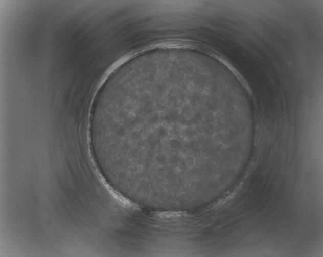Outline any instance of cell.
I'll return each instance as SVG.
<instances>
[{
	"label": "cell",
	"mask_w": 323,
	"mask_h": 257,
	"mask_svg": "<svg viewBox=\"0 0 323 257\" xmlns=\"http://www.w3.org/2000/svg\"><path fill=\"white\" fill-rule=\"evenodd\" d=\"M189 84L157 75L105 94L91 116L90 133L111 170L158 185L187 180L193 150L209 133L206 120L193 112Z\"/></svg>",
	"instance_id": "cell-1"
}]
</instances>
